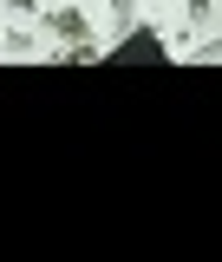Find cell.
<instances>
[{
  "instance_id": "6da1fadb",
  "label": "cell",
  "mask_w": 222,
  "mask_h": 262,
  "mask_svg": "<svg viewBox=\"0 0 222 262\" xmlns=\"http://www.w3.org/2000/svg\"><path fill=\"white\" fill-rule=\"evenodd\" d=\"M111 59H118V66H157V59H170V53H163V39L151 27H131L125 39L111 46Z\"/></svg>"
},
{
  "instance_id": "7a4b0ae2",
  "label": "cell",
  "mask_w": 222,
  "mask_h": 262,
  "mask_svg": "<svg viewBox=\"0 0 222 262\" xmlns=\"http://www.w3.org/2000/svg\"><path fill=\"white\" fill-rule=\"evenodd\" d=\"M53 33L72 39V46H85V13H79V7H59V13H53Z\"/></svg>"
},
{
  "instance_id": "3957f363",
  "label": "cell",
  "mask_w": 222,
  "mask_h": 262,
  "mask_svg": "<svg viewBox=\"0 0 222 262\" xmlns=\"http://www.w3.org/2000/svg\"><path fill=\"white\" fill-rule=\"evenodd\" d=\"M111 13H118V27H125V20H131V0H111Z\"/></svg>"
},
{
  "instance_id": "277c9868",
  "label": "cell",
  "mask_w": 222,
  "mask_h": 262,
  "mask_svg": "<svg viewBox=\"0 0 222 262\" xmlns=\"http://www.w3.org/2000/svg\"><path fill=\"white\" fill-rule=\"evenodd\" d=\"M7 7H13V13H27V7H33V0H7Z\"/></svg>"
}]
</instances>
